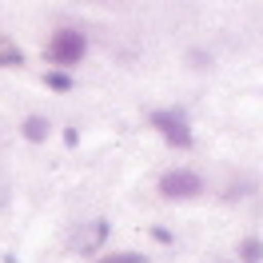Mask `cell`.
Wrapping results in <instances>:
<instances>
[{"label": "cell", "mask_w": 263, "mask_h": 263, "mask_svg": "<svg viewBox=\"0 0 263 263\" xmlns=\"http://www.w3.org/2000/svg\"><path fill=\"white\" fill-rule=\"evenodd\" d=\"M152 128L160 132L164 144H172V148H192V144H196L183 108H160V112H152Z\"/></svg>", "instance_id": "1"}, {"label": "cell", "mask_w": 263, "mask_h": 263, "mask_svg": "<svg viewBox=\"0 0 263 263\" xmlns=\"http://www.w3.org/2000/svg\"><path fill=\"white\" fill-rule=\"evenodd\" d=\"M84 56H88V40H84V32H76V28H60V32L48 40V60L56 68H72V64H80Z\"/></svg>", "instance_id": "2"}, {"label": "cell", "mask_w": 263, "mask_h": 263, "mask_svg": "<svg viewBox=\"0 0 263 263\" xmlns=\"http://www.w3.org/2000/svg\"><path fill=\"white\" fill-rule=\"evenodd\" d=\"M199 192H203V180L187 167H172L160 176V196L164 199H196Z\"/></svg>", "instance_id": "3"}, {"label": "cell", "mask_w": 263, "mask_h": 263, "mask_svg": "<svg viewBox=\"0 0 263 263\" xmlns=\"http://www.w3.org/2000/svg\"><path fill=\"white\" fill-rule=\"evenodd\" d=\"M24 140H32V144H44V140H48V120H44V116L40 112H32L28 116V120H24Z\"/></svg>", "instance_id": "4"}, {"label": "cell", "mask_w": 263, "mask_h": 263, "mask_svg": "<svg viewBox=\"0 0 263 263\" xmlns=\"http://www.w3.org/2000/svg\"><path fill=\"white\" fill-rule=\"evenodd\" d=\"M239 263H263V239L247 235L243 243H239Z\"/></svg>", "instance_id": "5"}, {"label": "cell", "mask_w": 263, "mask_h": 263, "mask_svg": "<svg viewBox=\"0 0 263 263\" xmlns=\"http://www.w3.org/2000/svg\"><path fill=\"white\" fill-rule=\"evenodd\" d=\"M44 88H52V92H72V76L68 72H44Z\"/></svg>", "instance_id": "6"}, {"label": "cell", "mask_w": 263, "mask_h": 263, "mask_svg": "<svg viewBox=\"0 0 263 263\" xmlns=\"http://www.w3.org/2000/svg\"><path fill=\"white\" fill-rule=\"evenodd\" d=\"M96 263H148V255L144 251H116V255H104Z\"/></svg>", "instance_id": "7"}, {"label": "cell", "mask_w": 263, "mask_h": 263, "mask_svg": "<svg viewBox=\"0 0 263 263\" xmlns=\"http://www.w3.org/2000/svg\"><path fill=\"white\" fill-rule=\"evenodd\" d=\"M20 64H24V56L12 44H0V68H20Z\"/></svg>", "instance_id": "8"}, {"label": "cell", "mask_w": 263, "mask_h": 263, "mask_svg": "<svg viewBox=\"0 0 263 263\" xmlns=\"http://www.w3.org/2000/svg\"><path fill=\"white\" fill-rule=\"evenodd\" d=\"M64 144H68V148H76V144H80V132L68 128V132H64Z\"/></svg>", "instance_id": "9"}, {"label": "cell", "mask_w": 263, "mask_h": 263, "mask_svg": "<svg viewBox=\"0 0 263 263\" xmlns=\"http://www.w3.org/2000/svg\"><path fill=\"white\" fill-rule=\"evenodd\" d=\"M152 235H156L160 243H172V231H167V228H152Z\"/></svg>", "instance_id": "10"}]
</instances>
